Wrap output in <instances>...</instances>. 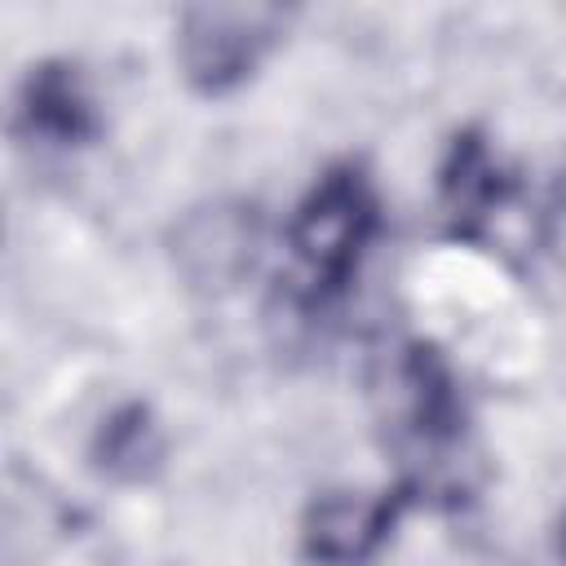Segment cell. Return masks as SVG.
<instances>
[{
    "instance_id": "1",
    "label": "cell",
    "mask_w": 566,
    "mask_h": 566,
    "mask_svg": "<svg viewBox=\"0 0 566 566\" xmlns=\"http://www.w3.org/2000/svg\"><path fill=\"white\" fill-rule=\"evenodd\" d=\"M380 234V195L363 164H332L296 203L287 221L292 296L318 314L354 287L371 243Z\"/></svg>"
},
{
    "instance_id": "2",
    "label": "cell",
    "mask_w": 566,
    "mask_h": 566,
    "mask_svg": "<svg viewBox=\"0 0 566 566\" xmlns=\"http://www.w3.org/2000/svg\"><path fill=\"white\" fill-rule=\"evenodd\" d=\"M385 424L407 460L402 482L420 495L464 451L469 411L442 354L424 340H407L385 376Z\"/></svg>"
},
{
    "instance_id": "3",
    "label": "cell",
    "mask_w": 566,
    "mask_h": 566,
    "mask_svg": "<svg viewBox=\"0 0 566 566\" xmlns=\"http://www.w3.org/2000/svg\"><path fill=\"white\" fill-rule=\"evenodd\" d=\"M287 31L279 4H195L177 22V62L190 88L217 97L239 88Z\"/></svg>"
},
{
    "instance_id": "4",
    "label": "cell",
    "mask_w": 566,
    "mask_h": 566,
    "mask_svg": "<svg viewBox=\"0 0 566 566\" xmlns=\"http://www.w3.org/2000/svg\"><path fill=\"white\" fill-rule=\"evenodd\" d=\"M416 491L407 482L380 491V495H354V491H327L305 509L301 522V553L318 566H363L380 553L398 517Z\"/></svg>"
},
{
    "instance_id": "5",
    "label": "cell",
    "mask_w": 566,
    "mask_h": 566,
    "mask_svg": "<svg viewBox=\"0 0 566 566\" xmlns=\"http://www.w3.org/2000/svg\"><path fill=\"white\" fill-rule=\"evenodd\" d=\"M13 124L27 142L49 150H80L102 133L97 97L84 80V71L66 57L40 62L27 71L13 106Z\"/></svg>"
},
{
    "instance_id": "6",
    "label": "cell",
    "mask_w": 566,
    "mask_h": 566,
    "mask_svg": "<svg viewBox=\"0 0 566 566\" xmlns=\"http://www.w3.org/2000/svg\"><path fill=\"white\" fill-rule=\"evenodd\" d=\"M438 190H442V208L455 234L473 239L491 212H500L513 195V177L500 168V159L491 155V146L482 142V133H460L447 150V164L438 172Z\"/></svg>"
},
{
    "instance_id": "7",
    "label": "cell",
    "mask_w": 566,
    "mask_h": 566,
    "mask_svg": "<svg viewBox=\"0 0 566 566\" xmlns=\"http://www.w3.org/2000/svg\"><path fill=\"white\" fill-rule=\"evenodd\" d=\"M97 460L115 478H142L159 460V429L150 424V411L128 402L115 416L102 420L97 433Z\"/></svg>"
},
{
    "instance_id": "8",
    "label": "cell",
    "mask_w": 566,
    "mask_h": 566,
    "mask_svg": "<svg viewBox=\"0 0 566 566\" xmlns=\"http://www.w3.org/2000/svg\"><path fill=\"white\" fill-rule=\"evenodd\" d=\"M562 562H566V517H562Z\"/></svg>"
}]
</instances>
